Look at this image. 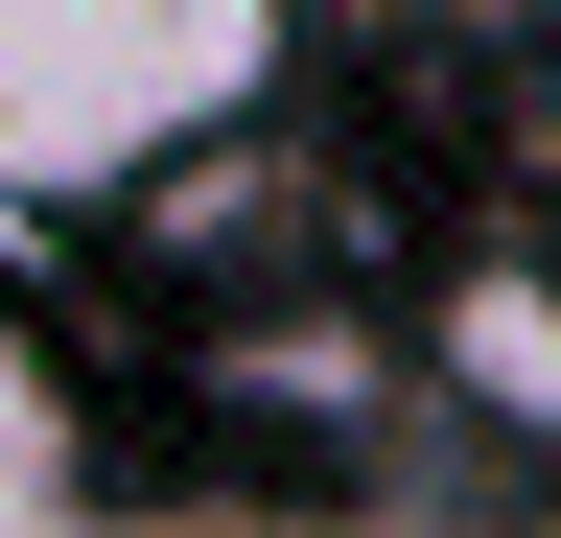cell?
<instances>
[{"label":"cell","mask_w":561,"mask_h":538,"mask_svg":"<svg viewBox=\"0 0 561 538\" xmlns=\"http://www.w3.org/2000/svg\"><path fill=\"white\" fill-rule=\"evenodd\" d=\"M280 0H0V187H140L164 141L257 117Z\"/></svg>","instance_id":"1"},{"label":"cell","mask_w":561,"mask_h":538,"mask_svg":"<svg viewBox=\"0 0 561 538\" xmlns=\"http://www.w3.org/2000/svg\"><path fill=\"white\" fill-rule=\"evenodd\" d=\"M445 375L515 445H561V305H538V257H468V282H445Z\"/></svg>","instance_id":"2"},{"label":"cell","mask_w":561,"mask_h":538,"mask_svg":"<svg viewBox=\"0 0 561 538\" xmlns=\"http://www.w3.org/2000/svg\"><path fill=\"white\" fill-rule=\"evenodd\" d=\"M47 515H70V375L0 328V538H47Z\"/></svg>","instance_id":"3"}]
</instances>
